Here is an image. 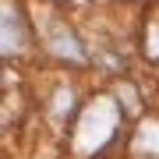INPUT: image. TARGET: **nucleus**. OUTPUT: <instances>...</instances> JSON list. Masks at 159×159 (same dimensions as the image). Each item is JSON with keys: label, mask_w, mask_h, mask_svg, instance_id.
Segmentation results:
<instances>
[{"label": "nucleus", "mask_w": 159, "mask_h": 159, "mask_svg": "<svg viewBox=\"0 0 159 159\" xmlns=\"http://www.w3.org/2000/svg\"><path fill=\"white\" fill-rule=\"evenodd\" d=\"M138 148H148V152H159V124H145L142 131H138V142H134Z\"/></svg>", "instance_id": "nucleus-4"}, {"label": "nucleus", "mask_w": 159, "mask_h": 159, "mask_svg": "<svg viewBox=\"0 0 159 159\" xmlns=\"http://www.w3.org/2000/svg\"><path fill=\"white\" fill-rule=\"evenodd\" d=\"M39 32H43V46L57 60L85 64V50H81V43H78V35H74L71 21H64L60 14H53V18H46V21L39 25Z\"/></svg>", "instance_id": "nucleus-2"}, {"label": "nucleus", "mask_w": 159, "mask_h": 159, "mask_svg": "<svg viewBox=\"0 0 159 159\" xmlns=\"http://www.w3.org/2000/svg\"><path fill=\"white\" fill-rule=\"evenodd\" d=\"M117 106L113 99H92L78 117V127H74V152L78 156H92L99 148H106L117 134Z\"/></svg>", "instance_id": "nucleus-1"}, {"label": "nucleus", "mask_w": 159, "mask_h": 159, "mask_svg": "<svg viewBox=\"0 0 159 159\" xmlns=\"http://www.w3.org/2000/svg\"><path fill=\"white\" fill-rule=\"evenodd\" d=\"M29 46V25L14 0H0V57H18Z\"/></svg>", "instance_id": "nucleus-3"}, {"label": "nucleus", "mask_w": 159, "mask_h": 159, "mask_svg": "<svg viewBox=\"0 0 159 159\" xmlns=\"http://www.w3.org/2000/svg\"><path fill=\"white\" fill-rule=\"evenodd\" d=\"M71 110H74V92L71 89H60L57 99H53V113H57V117H67Z\"/></svg>", "instance_id": "nucleus-5"}, {"label": "nucleus", "mask_w": 159, "mask_h": 159, "mask_svg": "<svg viewBox=\"0 0 159 159\" xmlns=\"http://www.w3.org/2000/svg\"><path fill=\"white\" fill-rule=\"evenodd\" d=\"M145 53L152 60H159V21L148 25V39H145Z\"/></svg>", "instance_id": "nucleus-6"}]
</instances>
